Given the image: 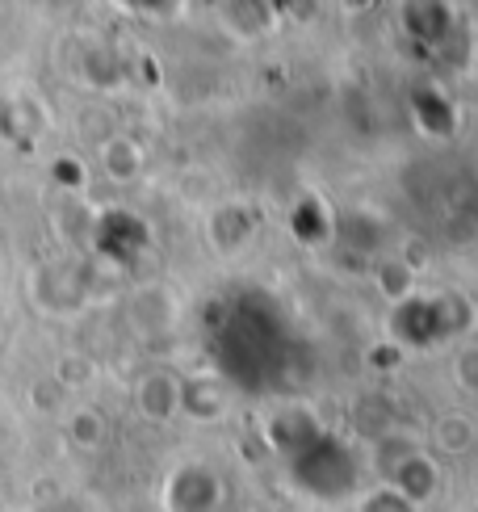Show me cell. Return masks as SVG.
<instances>
[{
    "label": "cell",
    "mask_w": 478,
    "mask_h": 512,
    "mask_svg": "<svg viewBox=\"0 0 478 512\" xmlns=\"http://www.w3.org/2000/svg\"><path fill=\"white\" fill-rule=\"evenodd\" d=\"M210 345L219 370L248 391H265L286 378L290 366V328L265 294H244L223 303L210 324Z\"/></svg>",
    "instance_id": "1"
},
{
    "label": "cell",
    "mask_w": 478,
    "mask_h": 512,
    "mask_svg": "<svg viewBox=\"0 0 478 512\" xmlns=\"http://www.w3.org/2000/svg\"><path fill=\"white\" fill-rule=\"evenodd\" d=\"M290 471H294V483H302L311 496H323V500L349 496L353 483H357L353 454L328 433H307V441L294 445L290 450Z\"/></svg>",
    "instance_id": "2"
},
{
    "label": "cell",
    "mask_w": 478,
    "mask_h": 512,
    "mask_svg": "<svg viewBox=\"0 0 478 512\" xmlns=\"http://www.w3.org/2000/svg\"><path fill=\"white\" fill-rule=\"evenodd\" d=\"M219 479L206 475L202 466H189V471L177 475V483H172V508L177 512H210L214 504H219Z\"/></svg>",
    "instance_id": "3"
},
{
    "label": "cell",
    "mask_w": 478,
    "mask_h": 512,
    "mask_svg": "<svg viewBox=\"0 0 478 512\" xmlns=\"http://www.w3.org/2000/svg\"><path fill=\"white\" fill-rule=\"evenodd\" d=\"M390 487H395L407 504L428 500L432 487H437V471H432V462L424 454H407V458H399L395 475H390Z\"/></svg>",
    "instance_id": "4"
},
{
    "label": "cell",
    "mask_w": 478,
    "mask_h": 512,
    "mask_svg": "<svg viewBox=\"0 0 478 512\" xmlns=\"http://www.w3.org/2000/svg\"><path fill=\"white\" fill-rule=\"evenodd\" d=\"M411 508H416V504H407V500H403L390 483H386V487H378V492L361 504V512H411Z\"/></svg>",
    "instance_id": "5"
}]
</instances>
